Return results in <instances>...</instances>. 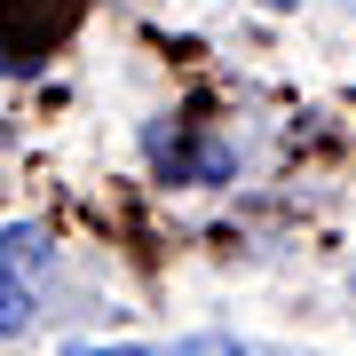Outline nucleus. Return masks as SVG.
<instances>
[{
	"label": "nucleus",
	"mask_w": 356,
	"mask_h": 356,
	"mask_svg": "<svg viewBox=\"0 0 356 356\" xmlns=\"http://www.w3.org/2000/svg\"><path fill=\"white\" fill-rule=\"evenodd\" d=\"M24 325H32V293L16 277H0V332H24Z\"/></svg>",
	"instance_id": "1"
},
{
	"label": "nucleus",
	"mask_w": 356,
	"mask_h": 356,
	"mask_svg": "<svg viewBox=\"0 0 356 356\" xmlns=\"http://www.w3.org/2000/svg\"><path fill=\"white\" fill-rule=\"evenodd\" d=\"M8 64H16V56H8V40H0V72H8Z\"/></svg>",
	"instance_id": "4"
},
{
	"label": "nucleus",
	"mask_w": 356,
	"mask_h": 356,
	"mask_svg": "<svg viewBox=\"0 0 356 356\" xmlns=\"http://www.w3.org/2000/svg\"><path fill=\"white\" fill-rule=\"evenodd\" d=\"M261 8H301V0H261Z\"/></svg>",
	"instance_id": "5"
},
{
	"label": "nucleus",
	"mask_w": 356,
	"mask_h": 356,
	"mask_svg": "<svg viewBox=\"0 0 356 356\" xmlns=\"http://www.w3.org/2000/svg\"><path fill=\"white\" fill-rule=\"evenodd\" d=\"M72 356H143V348H72Z\"/></svg>",
	"instance_id": "3"
},
{
	"label": "nucleus",
	"mask_w": 356,
	"mask_h": 356,
	"mask_svg": "<svg viewBox=\"0 0 356 356\" xmlns=\"http://www.w3.org/2000/svg\"><path fill=\"white\" fill-rule=\"evenodd\" d=\"M175 356H254V348H238V341H222V332H198V341H182Z\"/></svg>",
	"instance_id": "2"
}]
</instances>
